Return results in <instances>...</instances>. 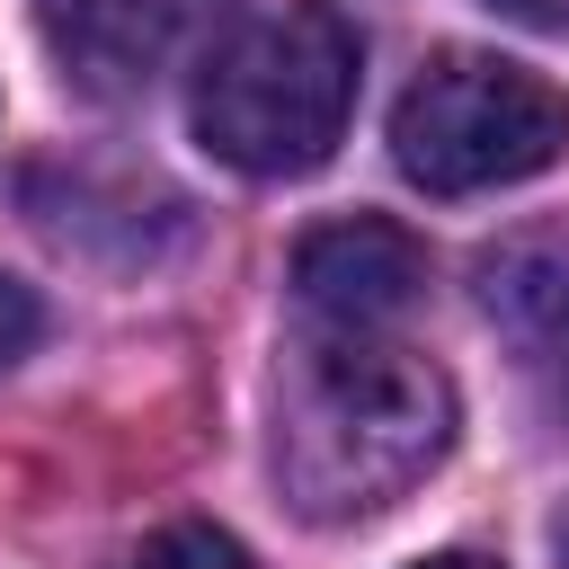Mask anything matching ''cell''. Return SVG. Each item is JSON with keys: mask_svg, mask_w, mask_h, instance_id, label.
Instances as JSON below:
<instances>
[{"mask_svg": "<svg viewBox=\"0 0 569 569\" xmlns=\"http://www.w3.org/2000/svg\"><path fill=\"white\" fill-rule=\"evenodd\" d=\"M453 445V382L373 338L320 329L276 373V480L311 525H356L409 498Z\"/></svg>", "mask_w": 569, "mask_h": 569, "instance_id": "1", "label": "cell"}, {"mask_svg": "<svg viewBox=\"0 0 569 569\" xmlns=\"http://www.w3.org/2000/svg\"><path fill=\"white\" fill-rule=\"evenodd\" d=\"M356 80H365L356 18H338L329 0H302V9H267L231 27L222 44H204L187 116L222 169L311 178L356 116Z\"/></svg>", "mask_w": 569, "mask_h": 569, "instance_id": "2", "label": "cell"}, {"mask_svg": "<svg viewBox=\"0 0 569 569\" xmlns=\"http://www.w3.org/2000/svg\"><path fill=\"white\" fill-rule=\"evenodd\" d=\"M560 151H569V98L533 62H507V53L453 44L391 107V160L427 196L516 187V178L551 169Z\"/></svg>", "mask_w": 569, "mask_h": 569, "instance_id": "3", "label": "cell"}, {"mask_svg": "<svg viewBox=\"0 0 569 569\" xmlns=\"http://www.w3.org/2000/svg\"><path fill=\"white\" fill-rule=\"evenodd\" d=\"M222 9L231 0H36V36H44V53L71 89L133 98L187 44H204Z\"/></svg>", "mask_w": 569, "mask_h": 569, "instance_id": "4", "label": "cell"}, {"mask_svg": "<svg viewBox=\"0 0 569 569\" xmlns=\"http://www.w3.org/2000/svg\"><path fill=\"white\" fill-rule=\"evenodd\" d=\"M293 293H302V311L320 329H382L427 293V249L382 213H347V222L302 231Z\"/></svg>", "mask_w": 569, "mask_h": 569, "instance_id": "5", "label": "cell"}, {"mask_svg": "<svg viewBox=\"0 0 569 569\" xmlns=\"http://www.w3.org/2000/svg\"><path fill=\"white\" fill-rule=\"evenodd\" d=\"M480 302L489 320H507L533 365H569V249L560 240H516L480 267Z\"/></svg>", "mask_w": 569, "mask_h": 569, "instance_id": "6", "label": "cell"}, {"mask_svg": "<svg viewBox=\"0 0 569 569\" xmlns=\"http://www.w3.org/2000/svg\"><path fill=\"white\" fill-rule=\"evenodd\" d=\"M124 569H258V560H249L222 525H160Z\"/></svg>", "mask_w": 569, "mask_h": 569, "instance_id": "7", "label": "cell"}, {"mask_svg": "<svg viewBox=\"0 0 569 569\" xmlns=\"http://www.w3.org/2000/svg\"><path fill=\"white\" fill-rule=\"evenodd\" d=\"M36 329H44V311H36V293L0 267V365H18L27 347H36Z\"/></svg>", "mask_w": 569, "mask_h": 569, "instance_id": "8", "label": "cell"}, {"mask_svg": "<svg viewBox=\"0 0 569 569\" xmlns=\"http://www.w3.org/2000/svg\"><path fill=\"white\" fill-rule=\"evenodd\" d=\"M489 9H507V18H525V27H560V36H569V0H489Z\"/></svg>", "mask_w": 569, "mask_h": 569, "instance_id": "9", "label": "cell"}, {"mask_svg": "<svg viewBox=\"0 0 569 569\" xmlns=\"http://www.w3.org/2000/svg\"><path fill=\"white\" fill-rule=\"evenodd\" d=\"M418 569H498V560H480V551H436V560H418Z\"/></svg>", "mask_w": 569, "mask_h": 569, "instance_id": "10", "label": "cell"}, {"mask_svg": "<svg viewBox=\"0 0 569 569\" xmlns=\"http://www.w3.org/2000/svg\"><path fill=\"white\" fill-rule=\"evenodd\" d=\"M551 542H560V569H569V516H560V533H551Z\"/></svg>", "mask_w": 569, "mask_h": 569, "instance_id": "11", "label": "cell"}]
</instances>
